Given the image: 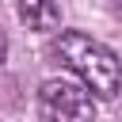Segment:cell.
Instances as JSON below:
<instances>
[{
  "instance_id": "cell-1",
  "label": "cell",
  "mask_w": 122,
  "mask_h": 122,
  "mask_svg": "<svg viewBox=\"0 0 122 122\" xmlns=\"http://www.w3.org/2000/svg\"><path fill=\"white\" fill-rule=\"evenodd\" d=\"M53 53L65 61V69L95 95V99H114L122 92V61L114 57L111 46L95 42L84 30H57Z\"/></svg>"
},
{
  "instance_id": "cell-4",
  "label": "cell",
  "mask_w": 122,
  "mask_h": 122,
  "mask_svg": "<svg viewBox=\"0 0 122 122\" xmlns=\"http://www.w3.org/2000/svg\"><path fill=\"white\" fill-rule=\"evenodd\" d=\"M107 4H111V8H114V11H122V0H107Z\"/></svg>"
},
{
  "instance_id": "cell-2",
  "label": "cell",
  "mask_w": 122,
  "mask_h": 122,
  "mask_svg": "<svg viewBox=\"0 0 122 122\" xmlns=\"http://www.w3.org/2000/svg\"><path fill=\"white\" fill-rule=\"evenodd\" d=\"M38 111L46 122H95V95L69 76H50L38 88Z\"/></svg>"
},
{
  "instance_id": "cell-3",
  "label": "cell",
  "mask_w": 122,
  "mask_h": 122,
  "mask_svg": "<svg viewBox=\"0 0 122 122\" xmlns=\"http://www.w3.org/2000/svg\"><path fill=\"white\" fill-rule=\"evenodd\" d=\"M15 11L23 19V27H30V30H57L61 27L57 0H15Z\"/></svg>"
}]
</instances>
